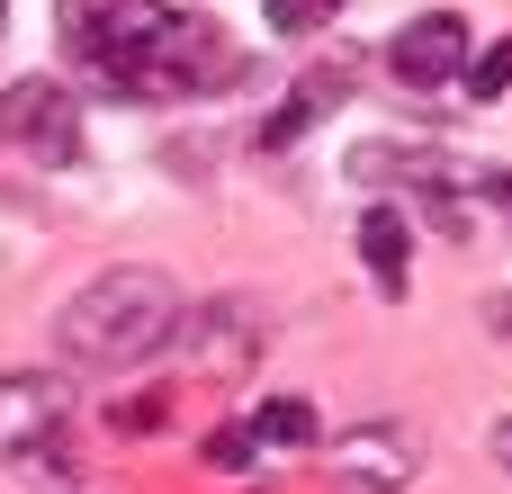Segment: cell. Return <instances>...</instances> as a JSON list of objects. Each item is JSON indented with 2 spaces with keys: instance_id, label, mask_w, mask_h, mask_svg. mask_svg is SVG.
Instances as JSON below:
<instances>
[{
  "instance_id": "277c9868",
  "label": "cell",
  "mask_w": 512,
  "mask_h": 494,
  "mask_svg": "<svg viewBox=\"0 0 512 494\" xmlns=\"http://www.w3.org/2000/svg\"><path fill=\"white\" fill-rule=\"evenodd\" d=\"M333 486L342 494H405L423 477V432L414 423H360V432H333L324 450Z\"/></svg>"
},
{
  "instance_id": "7c38bea8",
  "label": "cell",
  "mask_w": 512,
  "mask_h": 494,
  "mask_svg": "<svg viewBox=\"0 0 512 494\" xmlns=\"http://www.w3.org/2000/svg\"><path fill=\"white\" fill-rule=\"evenodd\" d=\"M459 81H468V99H504V90H512V36H495L486 54H468Z\"/></svg>"
},
{
  "instance_id": "52a82bcc",
  "label": "cell",
  "mask_w": 512,
  "mask_h": 494,
  "mask_svg": "<svg viewBox=\"0 0 512 494\" xmlns=\"http://www.w3.org/2000/svg\"><path fill=\"white\" fill-rule=\"evenodd\" d=\"M72 414V378L63 369H0V459H27L63 432Z\"/></svg>"
},
{
  "instance_id": "ba28073f",
  "label": "cell",
  "mask_w": 512,
  "mask_h": 494,
  "mask_svg": "<svg viewBox=\"0 0 512 494\" xmlns=\"http://www.w3.org/2000/svg\"><path fill=\"white\" fill-rule=\"evenodd\" d=\"M342 99H351V72H342V63H306V72H297V90H288V99L261 117V153H288V144H306V135H315V126L342 108Z\"/></svg>"
},
{
  "instance_id": "2e32d148",
  "label": "cell",
  "mask_w": 512,
  "mask_h": 494,
  "mask_svg": "<svg viewBox=\"0 0 512 494\" xmlns=\"http://www.w3.org/2000/svg\"><path fill=\"white\" fill-rule=\"evenodd\" d=\"M495 459H504V468H512V414H504V423H495Z\"/></svg>"
},
{
  "instance_id": "30bf717a",
  "label": "cell",
  "mask_w": 512,
  "mask_h": 494,
  "mask_svg": "<svg viewBox=\"0 0 512 494\" xmlns=\"http://www.w3.org/2000/svg\"><path fill=\"white\" fill-rule=\"evenodd\" d=\"M252 441H261V450H315V441H324V423H315V405H306V396H270V405L252 414Z\"/></svg>"
},
{
  "instance_id": "4fadbf2b",
  "label": "cell",
  "mask_w": 512,
  "mask_h": 494,
  "mask_svg": "<svg viewBox=\"0 0 512 494\" xmlns=\"http://www.w3.org/2000/svg\"><path fill=\"white\" fill-rule=\"evenodd\" d=\"M261 459V441H252V423H216L207 432V468H225V477H243Z\"/></svg>"
},
{
  "instance_id": "9a60e30c",
  "label": "cell",
  "mask_w": 512,
  "mask_h": 494,
  "mask_svg": "<svg viewBox=\"0 0 512 494\" xmlns=\"http://www.w3.org/2000/svg\"><path fill=\"white\" fill-rule=\"evenodd\" d=\"M477 207H495V216H512V171H495V162H477Z\"/></svg>"
},
{
  "instance_id": "8992f818",
  "label": "cell",
  "mask_w": 512,
  "mask_h": 494,
  "mask_svg": "<svg viewBox=\"0 0 512 494\" xmlns=\"http://www.w3.org/2000/svg\"><path fill=\"white\" fill-rule=\"evenodd\" d=\"M387 72H396L405 90H450V81L468 72V18H459V9L405 18V27L387 36Z\"/></svg>"
},
{
  "instance_id": "6da1fadb",
  "label": "cell",
  "mask_w": 512,
  "mask_h": 494,
  "mask_svg": "<svg viewBox=\"0 0 512 494\" xmlns=\"http://www.w3.org/2000/svg\"><path fill=\"white\" fill-rule=\"evenodd\" d=\"M54 27L108 99H216L252 72L243 45L216 18H189L180 0H63Z\"/></svg>"
},
{
  "instance_id": "5b68a950",
  "label": "cell",
  "mask_w": 512,
  "mask_h": 494,
  "mask_svg": "<svg viewBox=\"0 0 512 494\" xmlns=\"http://www.w3.org/2000/svg\"><path fill=\"white\" fill-rule=\"evenodd\" d=\"M171 351H180L198 378H243V369L261 360V315H252L243 297H198V306H180Z\"/></svg>"
},
{
  "instance_id": "3957f363",
  "label": "cell",
  "mask_w": 512,
  "mask_h": 494,
  "mask_svg": "<svg viewBox=\"0 0 512 494\" xmlns=\"http://www.w3.org/2000/svg\"><path fill=\"white\" fill-rule=\"evenodd\" d=\"M0 144L36 171H72L90 144H81V99L63 81H9L0 90Z\"/></svg>"
},
{
  "instance_id": "7a4b0ae2",
  "label": "cell",
  "mask_w": 512,
  "mask_h": 494,
  "mask_svg": "<svg viewBox=\"0 0 512 494\" xmlns=\"http://www.w3.org/2000/svg\"><path fill=\"white\" fill-rule=\"evenodd\" d=\"M171 324H180V279L126 261V270H99V279L63 306L54 342H63V360H81V369H126V360L162 351Z\"/></svg>"
},
{
  "instance_id": "8fae6325",
  "label": "cell",
  "mask_w": 512,
  "mask_h": 494,
  "mask_svg": "<svg viewBox=\"0 0 512 494\" xmlns=\"http://www.w3.org/2000/svg\"><path fill=\"white\" fill-rule=\"evenodd\" d=\"M261 18H270V36H315L342 18V0H261Z\"/></svg>"
},
{
  "instance_id": "5bb4252c",
  "label": "cell",
  "mask_w": 512,
  "mask_h": 494,
  "mask_svg": "<svg viewBox=\"0 0 512 494\" xmlns=\"http://www.w3.org/2000/svg\"><path fill=\"white\" fill-rule=\"evenodd\" d=\"M162 414H171V396H126V405H108V423H117V432H153Z\"/></svg>"
},
{
  "instance_id": "9c48e42d",
  "label": "cell",
  "mask_w": 512,
  "mask_h": 494,
  "mask_svg": "<svg viewBox=\"0 0 512 494\" xmlns=\"http://www.w3.org/2000/svg\"><path fill=\"white\" fill-rule=\"evenodd\" d=\"M360 261H369V279H378L387 297H405V270H414V216H405L396 198H378V207L360 216Z\"/></svg>"
}]
</instances>
